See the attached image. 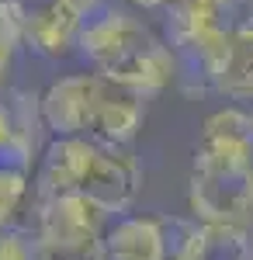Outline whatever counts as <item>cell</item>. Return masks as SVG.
<instances>
[{"label":"cell","mask_w":253,"mask_h":260,"mask_svg":"<svg viewBox=\"0 0 253 260\" xmlns=\"http://www.w3.org/2000/svg\"><path fill=\"white\" fill-rule=\"evenodd\" d=\"M77 49L94 73L108 77L111 83L139 98L167 90L177 77V59L170 45L156 39L149 24H142L129 11H118L111 4L83 18Z\"/></svg>","instance_id":"6da1fadb"},{"label":"cell","mask_w":253,"mask_h":260,"mask_svg":"<svg viewBox=\"0 0 253 260\" xmlns=\"http://www.w3.org/2000/svg\"><path fill=\"white\" fill-rule=\"evenodd\" d=\"M187 201L201 222H253V160L195 153Z\"/></svg>","instance_id":"7a4b0ae2"},{"label":"cell","mask_w":253,"mask_h":260,"mask_svg":"<svg viewBox=\"0 0 253 260\" xmlns=\"http://www.w3.org/2000/svg\"><path fill=\"white\" fill-rule=\"evenodd\" d=\"M111 80L101 73H70L49 83V90L39 98L42 121L52 136H87L90 118L104 101Z\"/></svg>","instance_id":"3957f363"},{"label":"cell","mask_w":253,"mask_h":260,"mask_svg":"<svg viewBox=\"0 0 253 260\" xmlns=\"http://www.w3.org/2000/svg\"><path fill=\"white\" fill-rule=\"evenodd\" d=\"M11 7L18 14L21 45L35 56L62 59L73 52L83 18L70 0H11Z\"/></svg>","instance_id":"277c9868"},{"label":"cell","mask_w":253,"mask_h":260,"mask_svg":"<svg viewBox=\"0 0 253 260\" xmlns=\"http://www.w3.org/2000/svg\"><path fill=\"white\" fill-rule=\"evenodd\" d=\"M139 184L142 170L132 153H125L121 146H94L87 170L80 177L77 191L101 205L104 212H129L139 198Z\"/></svg>","instance_id":"5b68a950"},{"label":"cell","mask_w":253,"mask_h":260,"mask_svg":"<svg viewBox=\"0 0 253 260\" xmlns=\"http://www.w3.org/2000/svg\"><path fill=\"white\" fill-rule=\"evenodd\" d=\"M104 208L80 191L39 194V240H101Z\"/></svg>","instance_id":"8992f818"},{"label":"cell","mask_w":253,"mask_h":260,"mask_svg":"<svg viewBox=\"0 0 253 260\" xmlns=\"http://www.w3.org/2000/svg\"><path fill=\"white\" fill-rule=\"evenodd\" d=\"M208 87L229 101L253 104V18L229 24V42Z\"/></svg>","instance_id":"52a82bcc"},{"label":"cell","mask_w":253,"mask_h":260,"mask_svg":"<svg viewBox=\"0 0 253 260\" xmlns=\"http://www.w3.org/2000/svg\"><path fill=\"white\" fill-rule=\"evenodd\" d=\"M146 118L142 111V98L111 83L104 101L98 104L94 118H90V128H87V139L101 142V146H125L132 142V136L139 132V125Z\"/></svg>","instance_id":"ba28073f"},{"label":"cell","mask_w":253,"mask_h":260,"mask_svg":"<svg viewBox=\"0 0 253 260\" xmlns=\"http://www.w3.org/2000/svg\"><path fill=\"white\" fill-rule=\"evenodd\" d=\"M195 153L208 156H226V160H253V132H250V115L243 108H222L208 115L201 128V142Z\"/></svg>","instance_id":"9c48e42d"},{"label":"cell","mask_w":253,"mask_h":260,"mask_svg":"<svg viewBox=\"0 0 253 260\" xmlns=\"http://www.w3.org/2000/svg\"><path fill=\"white\" fill-rule=\"evenodd\" d=\"M184 260H253V240L246 233V225L201 222L191 236Z\"/></svg>","instance_id":"30bf717a"},{"label":"cell","mask_w":253,"mask_h":260,"mask_svg":"<svg viewBox=\"0 0 253 260\" xmlns=\"http://www.w3.org/2000/svg\"><path fill=\"white\" fill-rule=\"evenodd\" d=\"M28 180H31V170L0 163V229H7L18 219L21 205L28 198Z\"/></svg>","instance_id":"8fae6325"},{"label":"cell","mask_w":253,"mask_h":260,"mask_svg":"<svg viewBox=\"0 0 253 260\" xmlns=\"http://www.w3.org/2000/svg\"><path fill=\"white\" fill-rule=\"evenodd\" d=\"M35 260H104L101 240H39Z\"/></svg>","instance_id":"7c38bea8"},{"label":"cell","mask_w":253,"mask_h":260,"mask_svg":"<svg viewBox=\"0 0 253 260\" xmlns=\"http://www.w3.org/2000/svg\"><path fill=\"white\" fill-rule=\"evenodd\" d=\"M21 45V31H18V14L11 7V0H0V87L11 77L14 66V52Z\"/></svg>","instance_id":"4fadbf2b"},{"label":"cell","mask_w":253,"mask_h":260,"mask_svg":"<svg viewBox=\"0 0 253 260\" xmlns=\"http://www.w3.org/2000/svg\"><path fill=\"white\" fill-rule=\"evenodd\" d=\"M0 260H35V240L21 229H0Z\"/></svg>","instance_id":"5bb4252c"},{"label":"cell","mask_w":253,"mask_h":260,"mask_svg":"<svg viewBox=\"0 0 253 260\" xmlns=\"http://www.w3.org/2000/svg\"><path fill=\"white\" fill-rule=\"evenodd\" d=\"M236 0H167L163 7L174 11V14H222L229 18Z\"/></svg>","instance_id":"9a60e30c"},{"label":"cell","mask_w":253,"mask_h":260,"mask_svg":"<svg viewBox=\"0 0 253 260\" xmlns=\"http://www.w3.org/2000/svg\"><path fill=\"white\" fill-rule=\"evenodd\" d=\"M70 4L80 11V18H90V14H98L101 7H108L104 0H70Z\"/></svg>","instance_id":"2e32d148"},{"label":"cell","mask_w":253,"mask_h":260,"mask_svg":"<svg viewBox=\"0 0 253 260\" xmlns=\"http://www.w3.org/2000/svg\"><path fill=\"white\" fill-rule=\"evenodd\" d=\"M129 4H132V7H139V11H160L167 0H129Z\"/></svg>","instance_id":"e0dca14e"},{"label":"cell","mask_w":253,"mask_h":260,"mask_svg":"<svg viewBox=\"0 0 253 260\" xmlns=\"http://www.w3.org/2000/svg\"><path fill=\"white\" fill-rule=\"evenodd\" d=\"M104 260H132V257H121V253H104Z\"/></svg>","instance_id":"ac0fdd59"},{"label":"cell","mask_w":253,"mask_h":260,"mask_svg":"<svg viewBox=\"0 0 253 260\" xmlns=\"http://www.w3.org/2000/svg\"><path fill=\"white\" fill-rule=\"evenodd\" d=\"M246 115H250V132H253V108H250V111H246Z\"/></svg>","instance_id":"d6986e66"}]
</instances>
